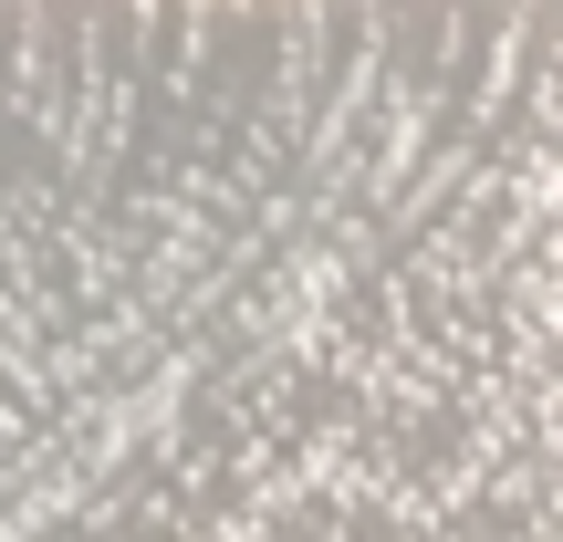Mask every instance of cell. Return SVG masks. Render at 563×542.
<instances>
[{
  "label": "cell",
  "mask_w": 563,
  "mask_h": 542,
  "mask_svg": "<svg viewBox=\"0 0 563 542\" xmlns=\"http://www.w3.org/2000/svg\"><path fill=\"white\" fill-rule=\"evenodd\" d=\"M0 542H563V21L0 11Z\"/></svg>",
  "instance_id": "6da1fadb"
}]
</instances>
